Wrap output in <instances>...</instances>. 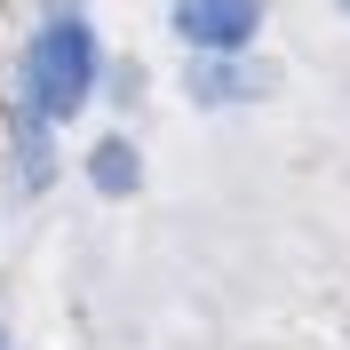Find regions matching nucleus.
I'll use <instances>...</instances> for the list:
<instances>
[{"mask_svg":"<svg viewBox=\"0 0 350 350\" xmlns=\"http://www.w3.org/2000/svg\"><path fill=\"white\" fill-rule=\"evenodd\" d=\"M88 88H96V32L80 24V8H56L24 56V104L40 120H72L88 104Z\"/></svg>","mask_w":350,"mask_h":350,"instance_id":"f257e3e1","label":"nucleus"},{"mask_svg":"<svg viewBox=\"0 0 350 350\" xmlns=\"http://www.w3.org/2000/svg\"><path fill=\"white\" fill-rule=\"evenodd\" d=\"M0 350H8V342H0Z\"/></svg>","mask_w":350,"mask_h":350,"instance_id":"39448f33","label":"nucleus"},{"mask_svg":"<svg viewBox=\"0 0 350 350\" xmlns=\"http://www.w3.org/2000/svg\"><path fill=\"white\" fill-rule=\"evenodd\" d=\"M262 24V0H175V32L207 56H231V48L255 40Z\"/></svg>","mask_w":350,"mask_h":350,"instance_id":"f03ea898","label":"nucleus"},{"mask_svg":"<svg viewBox=\"0 0 350 350\" xmlns=\"http://www.w3.org/2000/svg\"><path fill=\"white\" fill-rule=\"evenodd\" d=\"M88 175H96V191H135V152L128 144H96V159H88Z\"/></svg>","mask_w":350,"mask_h":350,"instance_id":"7ed1b4c3","label":"nucleus"},{"mask_svg":"<svg viewBox=\"0 0 350 350\" xmlns=\"http://www.w3.org/2000/svg\"><path fill=\"white\" fill-rule=\"evenodd\" d=\"M199 96H207V104H231V96H255V80H247V72H231V64H207V72H199Z\"/></svg>","mask_w":350,"mask_h":350,"instance_id":"20e7f679","label":"nucleus"},{"mask_svg":"<svg viewBox=\"0 0 350 350\" xmlns=\"http://www.w3.org/2000/svg\"><path fill=\"white\" fill-rule=\"evenodd\" d=\"M342 8H350V0H342Z\"/></svg>","mask_w":350,"mask_h":350,"instance_id":"423d86ee","label":"nucleus"}]
</instances>
